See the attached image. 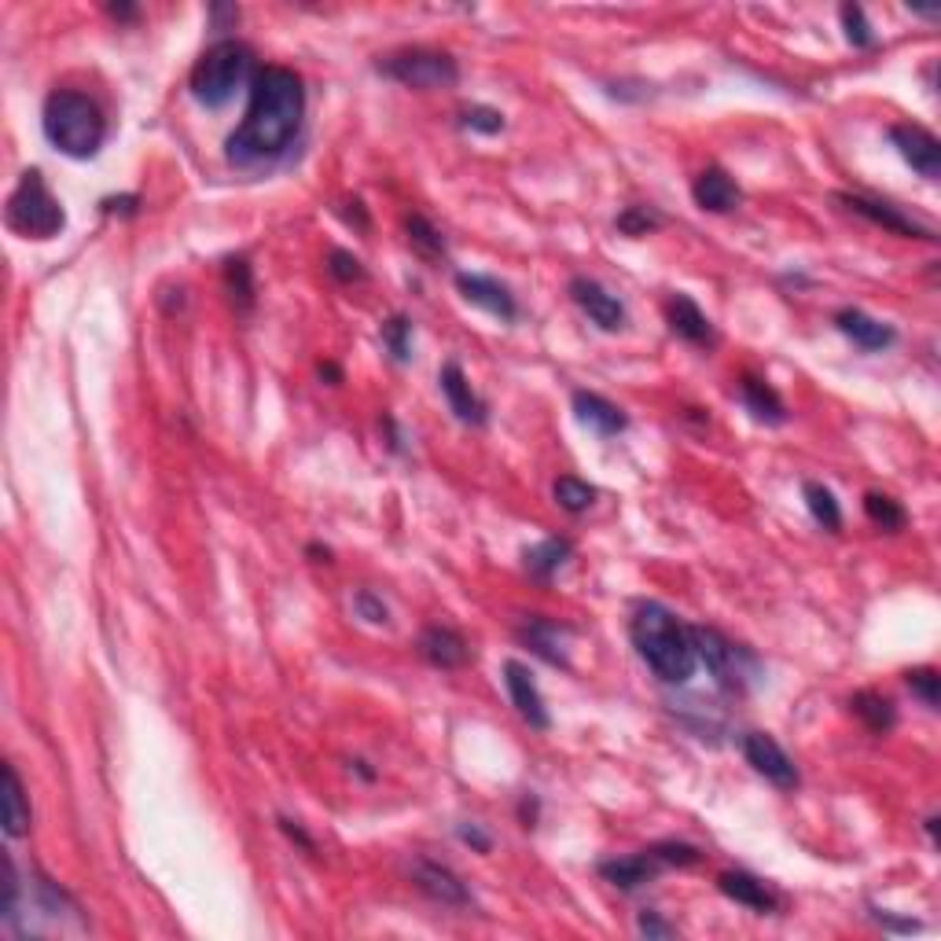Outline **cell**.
Returning a JSON list of instances; mask_svg holds the SVG:
<instances>
[{
    "label": "cell",
    "mask_w": 941,
    "mask_h": 941,
    "mask_svg": "<svg viewBox=\"0 0 941 941\" xmlns=\"http://www.w3.org/2000/svg\"><path fill=\"white\" fill-rule=\"evenodd\" d=\"M306 118V85L287 66H266L250 82V103L244 122L228 136L225 155L239 169L277 163L298 141Z\"/></svg>",
    "instance_id": "obj_1"
},
{
    "label": "cell",
    "mask_w": 941,
    "mask_h": 941,
    "mask_svg": "<svg viewBox=\"0 0 941 941\" xmlns=\"http://www.w3.org/2000/svg\"><path fill=\"white\" fill-rule=\"evenodd\" d=\"M629 640H633L637 655L659 676L662 684H684L695 673V644H692V625H684L670 607L655 600L637 603L633 618H629Z\"/></svg>",
    "instance_id": "obj_2"
},
{
    "label": "cell",
    "mask_w": 941,
    "mask_h": 941,
    "mask_svg": "<svg viewBox=\"0 0 941 941\" xmlns=\"http://www.w3.org/2000/svg\"><path fill=\"white\" fill-rule=\"evenodd\" d=\"M41 130L44 141L66 158H93L107 141V118H103L100 103L74 89H55L44 100Z\"/></svg>",
    "instance_id": "obj_3"
},
{
    "label": "cell",
    "mask_w": 941,
    "mask_h": 941,
    "mask_svg": "<svg viewBox=\"0 0 941 941\" xmlns=\"http://www.w3.org/2000/svg\"><path fill=\"white\" fill-rule=\"evenodd\" d=\"M255 52L244 41H217L214 49L199 55V63L192 66V96L210 111H221L247 82H255Z\"/></svg>",
    "instance_id": "obj_4"
},
{
    "label": "cell",
    "mask_w": 941,
    "mask_h": 941,
    "mask_svg": "<svg viewBox=\"0 0 941 941\" xmlns=\"http://www.w3.org/2000/svg\"><path fill=\"white\" fill-rule=\"evenodd\" d=\"M4 221L11 232H19L22 239H52L63 232L66 214L38 169H27V174L19 177L15 192L8 195Z\"/></svg>",
    "instance_id": "obj_5"
},
{
    "label": "cell",
    "mask_w": 941,
    "mask_h": 941,
    "mask_svg": "<svg viewBox=\"0 0 941 941\" xmlns=\"http://www.w3.org/2000/svg\"><path fill=\"white\" fill-rule=\"evenodd\" d=\"M692 644L695 659L706 665L714 684L728 695H743L754 676V655L747 648L732 644V640L714 625H692Z\"/></svg>",
    "instance_id": "obj_6"
},
{
    "label": "cell",
    "mask_w": 941,
    "mask_h": 941,
    "mask_svg": "<svg viewBox=\"0 0 941 941\" xmlns=\"http://www.w3.org/2000/svg\"><path fill=\"white\" fill-rule=\"evenodd\" d=\"M379 74H386L390 82L405 85V89H420V93H434V89H453L461 82V66L449 52H434V49H405L394 52L379 63Z\"/></svg>",
    "instance_id": "obj_7"
},
{
    "label": "cell",
    "mask_w": 941,
    "mask_h": 941,
    "mask_svg": "<svg viewBox=\"0 0 941 941\" xmlns=\"http://www.w3.org/2000/svg\"><path fill=\"white\" fill-rule=\"evenodd\" d=\"M740 747H743V757H747V765L757 776H765L776 790H795L798 787V779H802L798 765L790 762V754L779 747L768 732H743Z\"/></svg>",
    "instance_id": "obj_8"
},
{
    "label": "cell",
    "mask_w": 941,
    "mask_h": 941,
    "mask_svg": "<svg viewBox=\"0 0 941 941\" xmlns=\"http://www.w3.org/2000/svg\"><path fill=\"white\" fill-rule=\"evenodd\" d=\"M835 199H839L849 214L865 217V221L887 228V232H893V236H904V239H934L931 228H923L920 221H912L909 214H901L898 206H890V203H882V199H871V195H860V192H839Z\"/></svg>",
    "instance_id": "obj_9"
},
{
    "label": "cell",
    "mask_w": 941,
    "mask_h": 941,
    "mask_svg": "<svg viewBox=\"0 0 941 941\" xmlns=\"http://www.w3.org/2000/svg\"><path fill=\"white\" fill-rule=\"evenodd\" d=\"M890 141L920 177L927 180L941 177V141L931 130H923V125H916V122H898V125H890Z\"/></svg>",
    "instance_id": "obj_10"
},
{
    "label": "cell",
    "mask_w": 941,
    "mask_h": 941,
    "mask_svg": "<svg viewBox=\"0 0 941 941\" xmlns=\"http://www.w3.org/2000/svg\"><path fill=\"white\" fill-rule=\"evenodd\" d=\"M504 684H508L511 706L519 710V717L526 721V725L537 728V732L552 728V714H548L545 695H541V687H537V681H534L530 665L519 662V659H508V662H504Z\"/></svg>",
    "instance_id": "obj_11"
},
{
    "label": "cell",
    "mask_w": 941,
    "mask_h": 941,
    "mask_svg": "<svg viewBox=\"0 0 941 941\" xmlns=\"http://www.w3.org/2000/svg\"><path fill=\"white\" fill-rule=\"evenodd\" d=\"M570 298H573V306H578L581 313L589 317L600 331L625 328V306H622V298L607 291L603 283H596V280H589V277H573V280H570Z\"/></svg>",
    "instance_id": "obj_12"
},
{
    "label": "cell",
    "mask_w": 941,
    "mask_h": 941,
    "mask_svg": "<svg viewBox=\"0 0 941 941\" xmlns=\"http://www.w3.org/2000/svg\"><path fill=\"white\" fill-rule=\"evenodd\" d=\"M412 882L438 904H453V909H467L471 904L467 882L453 868L438 865V860H412Z\"/></svg>",
    "instance_id": "obj_13"
},
{
    "label": "cell",
    "mask_w": 941,
    "mask_h": 941,
    "mask_svg": "<svg viewBox=\"0 0 941 941\" xmlns=\"http://www.w3.org/2000/svg\"><path fill=\"white\" fill-rule=\"evenodd\" d=\"M456 291H461L471 306L486 309V313L497 317V320H515V317H519L515 294L500 280H493V277H482V272H456Z\"/></svg>",
    "instance_id": "obj_14"
},
{
    "label": "cell",
    "mask_w": 941,
    "mask_h": 941,
    "mask_svg": "<svg viewBox=\"0 0 941 941\" xmlns=\"http://www.w3.org/2000/svg\"><path fill=\"white\" fill-rule=\"evenodd\" d=\"M416 648L434 670H464L471 662V644L453 625H423Z\"/></svg>",
    "instance_id": "obj_15"
},
{
    "label": "cell",
    "mask_w": 941,
    "mask_h": 941,
    "mask_svg": "<svg viewBox=\"0 0 941 941\" xmlns=\"http://www.w3.org/2000/svg\"><path fill=\"white\" fill-rule=\"evenodd\" d=\"M438 383H442L445 401H449L453 416L461 423H467V427H482V423L489 420V405L475 394V390H471L467 375H464V369L456 361L445 364L442 375H438Z\"/></svg>",
    "instance_id": "obj_16"
},
{
    "label": "cell",
    "mask_w": 941,
    "mask_h": 941,
    "mask_svg": "<svg viewBox=\"0 0 941 941\" xmlns=\"http://www.w3.org/2000/svg\"><path fill=\"white\" fill-rule=\"evenodd\" d=\"M835 324H839L842 335L865 353H882L898 342V331H893L890 324H882V320L868 317L865 309H854V306L839 309V313H835Z\"/></svg>",
    "instance_id": "obj_17"
},
{
    "label": "cell",
    "mask_w": 941,
    "mask_h": 941,
    "mask_svg": "<svg viewBox=\"0 0 941 941\" xmlns=\"http://www.w3.org/2000/svg\"><path fill=\"white\" fill-rule=\"evenodd\" d=\"M665 320H670L673 335L684 339V342H692V347H706V350H710V347L717 342L710 317L692 302V298L681 294V291L670 294V302H665Z\"/></svg>",
    "instance_id": "obj_18"
},
{
    "label": "cell",
    "mask_w": 941,
    "mask_h": 941,
    "mask_svg": "<svg viewBox=\"0 0 941 941\" xmlns=\"http://www.w3.org/2000/svg\"><path fill=\"white\" fill-rule=\"evenodd\" d=\"M717 890L725 893L728 901H736V904H743V909H751L757 916L779 909L776 890L768 887L765 879L751 876V871H725V876H717Z\"/></svg>",
    "instance_id": "obj_19"
},
{
    "label": "cell",
    "mask_w": 941,
    "mask_h": 941,
    "mask_svg": "<svg viewBox=\"0 0 941 941\" xmlns=\"http://www.w3.org/2000/svg\"><path fill=\"white\" fill-rule=\"evenodd\" d=\"M692 199H695V206H703L706 214H732L743 203V192H740L736 180L725 174V169L710 166L695 177Z\"/></svg>",
    "instance_id": "obj_20"
},
{
    "label": "cell",
    "mask_w": 941,
    "mask_h": 941,
    "mask_svg": "<svg viewBox=\"0 0 941 941\" xmlns=\"http://www.w3.org/2000/svg\"><path fill=\"white\" fill-rule=\"evenodd\" d=\"M662 871V860L651 854V849H640L633 857H614V860H600V876L618 890H640L648 887Z\"/></svg>",
    "instance_id": "obj_21"
},
{
    "label": "cell",
    "mask_w": 941,
    "mask_h": 941,
    "mask_svg": "<svg viewBox=\"0 0 941 941\" xmlns=\"http://www.w3.org/2000/svg\"><path fill=\"white\" fill-rule=\"evenodd\" d=\"M573 412H578V420L589 431L600 434V438H614V434H622L629 427L625 412L618 409L614 401L592 394V390H578V394H573Z\"/></svg>",
    "instance_id": "obj_22"
},
{
    "label": "cell",
    "mask_w": 941,
    "mask_h": 941,
    "mask_svg": "<svg viewBox=\"0 0 941 941\" xmlns=\"http://www.w3.org/2000/svg\"><path fill=\"white\" fill-rule=\"evenodd\" d=\"M740 397H743V405H747V412H751V416H754L757 423H768V427H779V423L787 420L784 397H779L776 390L765 383V379H757V375H743V379H740Z\"/></svg>",
    "instance_id": "obj_23"
},
{
    "label": "cell",
    "mask_w": 941,
    "mask_h": 941,
    "mask_svg": "<svg viewBox=\"0 0 941 941\" xmlns=\"http://www.w3.org/2000/svg\"><path fill=\"white\" fill-rule=\"evenodd\" d=\"M563 633H567L563 625L545 622V618H530V622H523V629H519V637L534 648V655H541L548 665H559V670H567L563 640H559Z\"/></svg>",
    "instance_id": "obj_24"
},
{
    "label": "cell",
    "mask_w": 941,
    "mask_h": 941,
    "mask_svg": "<svg viewBox=\"0 0 941 941\" xmlns=\"http://www.w3.org/2000/svg\"><path fill=\"white\" fill-rule=\"evenodd\" d=\"M27 831H30L27 787H22L15 765H4V835L8 839H22Z\"/></svg>",
    "instance_id": "obj_25"
},
{
    "label": "cell",
    "mask_w": 941,
    "mask_h": 941,
    "mask_svg": "<svg viewBox=\"0 0 941 941\" xmlns=\"http://www.w3.org/2000/svg\"><path fill=\"white\" fill-rule=\"evenodd\" d=\"M221 277H225V291H228V298H232L236 313H250L255 302H258L255 269H250V261L247 258H228L225 269H221Z\"/></svg>",
    "instance_id": "obj_26"
},
{
    "label": "cell",
    "mask_w": 941,
    "mask_h": 941,
    "mask_svg": "<svg viewBox=\"0 0 941 941\" xmlns=\"http://www.w3.org/2000/svg\"><path fill=\"white\" fill-rule=\"evenodd\" d=\"M570 552H573V545L567 541V537H548V541L526 548L523 559H526V570H530L537 581H548L559 567L567 563Z\"/></svg>",
    "instance_id": "obj_27"
},
{
    "label": "cell",
    "mask_w": 941,
    "mask_h": 941,
    "mask_svg": "<svg viewBox=\"0 0 941 941\" xmlns=\"http://www.w3.org/2000/svg\"><path fill=\"white\" fill-rule=\"evenodd\" d=\"M849 706H854V714L865 721V725L876 732V736L890 732L893 721H898V710H893L890 699L879 695V692H857L854 699H849Z\"/></svg>",
    "instance_id": "obj_28"
},
{
    "label": "cell",
    "mask_w": 941,
    "mask_h": 941,
    "mask_svg": "<svg viewBox=\"0 0 941 941\" xmlns=\"http://www.w3.org/2000/svg\"><path fill=\"white\" fill-rule=\"evenodd\" d=\"M405 232H409V247L416 250L420 258H427V261H442L445 258V236L423 214H409L405 217Z\"/></svg>",
    "instance_id": "obj_29"
},
{
    "label": "cell",
    "mask_w": 941,
    "mask_h": 941,
    "mask_svg": "<svg viewBox=\"0 0 941 941\" xmlns=\"http://www.w3.org/2000/svg\"><path fill=\"white\" fill-rule=\"evenodd\" d=\"M802 497H806V508L809 515L817 519V526H824V530H839L842 526V508L839 500H835V493L828 486H820V482H806L802 486Z\"/></svg>",
    "instance_id": "obj_30"
},
{
    "label": "cell",
    "mask_w": 941,
    "mask_h": 941,
    "mask_svg": "<svg viewBox=\"0 0 941 941\" xmlns=\"http://www.w3.org/2000/svg\"><path fill=\"white\" fill-rule=\"evenodd\" d=\"M552 497H556V504H559L563 511L581 515V511H589L592 504H596V486L581 482L578 475H563V478H556Z\"/></svg>",
    "instance_id": "obj_31"
},
{
    "label": "cell",
    "mask_w": 941,
    "mask_h": 941,
    "mask_svg": "<svg viewBox=\"0 0 941 941\" xmlns=\"http://www.w3.org/2000/svg\"><path fill=\"white\" fill-rule=\"evenodd\" d=\"M865 515L890 534H898L909 526V511H904L893 497H887V493H865Z\"/></svg>",
    "instance_id": "obj_32"
},
{
    "label": "cell",
    "mask_w": 941,
    "mask_h": 941,
    "mask_svg": "<svg viewBox=\"0 0 941 941\" xmlns=\"http://www.w3.org/2000/svg\"><path fill=\"white\" fill-rule=\"evenodd\" d=\"M839 19H842L846 41L854 44V49H876V30H871V22L865 19V8L842 4V8H839Z\"/></svg>",
    "instance_id": "obj_33"
},
{
    "label": "cell",
    "mask_w": 941,
    "mask_h": 941,
    "mask_svg": "<svg viewBox=\"0 0 941 941\" xmlns=\"http://www.w3.org/2000/svg\"><path fill=\"white\" fill-rule=\"evenodd\" d=\"M651 854L662 860V868H692L703 860V849L699 846H687V842H655Z\"/></svg>",
    "instance_id": "obj_34"
},
{
    "label": "cell",
    "mask_w": 941,
    "mask_h": 941,
    "mask_svg": "<svg viewBox=\"0 0 941 941\" xmlns=\"http://www.w3.org/2000/svg\"><path fill=\"white\" fill-rule=\"evenodd\" d=\"M614 225H618V232H625V236H648L651 228L662 225V214L648 210V206H629V210L618 214Z\"/></svg>",
    "instance_id": "obj_35"
},
{
    "label": "cell",
    "mask_w": 941,
    "mask_h": 941,
    "mask_svg": "<svg viewBox=\"0 0 941 941\" xmlns=\"http://www.w3.org/2000/svg\"><path fill=\"white\" fill-rule=\"evenodd\" d=\"M904 681H909L912 692L923 699V706L938 710V703H941V676H938V670H931V665H923V670H909V673H904Z\"/></svg>",
    "instance_id": "obj_36"
},
{
    "label": "cell",
    "mask_w": 941,
    "mask_h": 941,
    "mask_svg": "<svg viewBox=\"0 0 941 941\" xmlns=\"http://www.w3.org/2000/svg\"><path fill=\"white\" fill-rule=\"evenodd\" d=\"M409 339H412V324H409V317H390L386 324H383V342H386V350L394 353V361L397 364H405L409 361Z\"/></svg>",
    "instance_id": "obj_37"
},
{
    "label": "cell",
    "mask_w": 941,
    "mask_h": 941,
    "mask_svg": "<svg viewBox=\"0 0 941 941\" xmlns=\"http://www.w3.org/2000/svg\"><path fill=\"white\" fill-rule=\"evenodd\" d=\"M328 272H331V277H335L339 283H358V280H364L361 258L350 255V250H339V247L328 255Z\"/></svg>",
    "instance_id": "obj_38"
},
{
    "label": "cell",
    "mask_w": 941,
    "mask_h": 941,
    "mask_svg": "<svg viewBox=\"0 0 941 941\" xmlns=\"http://www.w3.org/2000/svg\"><path fill=\"white\" fill-rule=\"evenodd\" d=\"M461 125L464 130H475V133H500L504 130V114L493 111V107H464L461 111Z\"/></svg>",
    "instance_id": "obj_39"
},
{
    "label": "cell",
    "mask_w": 941,
    "mask_h": 941,
    "mask_svg": "<svg viewBox=\"0 0 941 941\" xmlns=\"http://www.w3.org/2000/svg\"><path fill=\"white\" fill-rule=\"evenodd\" d=\"M353 611H358L364 622H372V625H386L390 622V607L383 603V596H375L372 589L353 592Z\"/></svg>",
    "instance_id": "obj_40"
},
{
    "label": "cell",
    "mask_w": 941,
    "mask_h": 941,
    "mask_svg": "<svg viewBox=\"0 0 941 941\" xmlns=\"http://www.w3.org/2000/svg\"><path fill=\"white\" fill-rule=\"evenodd\" d=\"M637 931L644 934V938H651V941H665V938L676 934V927L665 923L659 912H640V916H637Z\"/></svg>",
    "instance_id": "obj_41"
},
{
    "label": "cell",
    "mask_w": 941,
    "mask_h": 941,
    "mask_svg": "<svg viewBox=\"0 0 941 941\" xmlns=\"http://www.w3.org/2000/svg\"><path fill=\"white\" fill-rule=\"evenodd\" d=\"M456 835H461L464 846L478 849V854H489V849H493V839L478 828V824H461V828H456Z\"/></svg>",
    "instance_id": "obj_42"
},
{
    "label": "cell",
    "mask_w": 941,
    "mask_h": 941,
    "mask_svg": "<svg viewBox=\"0 0 941 941\" xmlns=\"http://www.w3.org/2000/svg\"><path fill=\"white\" fill-rule=\"evenodd\" d=\"M103 214H122V217H133L136 210H141V199L136 195H111V199H103Z\"/></svg>",
    "instance_id": "obj_43"
},
{
    "label": "cell",
    "mask_w": 941,
    "mask_h": 941,
    "mask_svg": "<svg viewBox=\"0 0 941 941\" xmlns=\"http://www.w3.org/2000/svg\"><path fill=\"white\" fill-rule=\"evenodd\" d=\"M876 920L887 927V931H898V934H916V931H920V923H912V920H893V916H887V912H876Z\"/></svg>",
    "instance_id": "obj_44"
},
{
    "label": "cell",
    "mask_w": 941,
    "mask_h": 941,
    "mask_svg": "<svg viewBox=\"0 0 941 941\" xmlns=\"http://www.w3.org/2000/svg\"><path fill=\"white\" fill-rule=\"evenodd\" d=\"M280 828H283L287 835H291V839H294L298 846H302V849H309V854H313V849H317V842L309 839V835H306L302 828H298V824H291V820H280Z\"/></svg>",
    "instance_id": "obj_45"
},
{
    "label": "cell",
    "mask_w": 941,
    "mask_h": 941,
    "mask_svg": "<svg viewBox=\"0 0 941 941\" xmlns=\"http://www.w3.org/2000/svg\"><path fill=\"white\" fill-rule=\"evenodd\" d=\"M350 206H353V210H342V214H347V221H350V225H358L361 232H364V228H369V214H364L361 199H350Z\"/></svg>",
    "instance_id": "obj_46"
},
{
    "label": "cell",
    "mask_w": 941,
    "mask_h": 941,
    "mask_svg": "<svg viewBox=\"0 0 941 941\" xmlns=\"http://www.w3.org/2000/svg\"><path fill=\"white\" fill-rule=\"evenodd\" d=\"M107 15L118 19V22H133L136 15H141V11H136L133 4H107Z\"/></svg>",
    "instance_id": "obj_47"
}]
</instances>
